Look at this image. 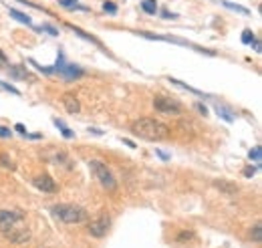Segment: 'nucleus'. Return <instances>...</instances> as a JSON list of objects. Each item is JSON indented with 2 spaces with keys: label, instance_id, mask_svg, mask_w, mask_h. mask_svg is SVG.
Returning <instances> with one entry per match:
<instances>
[{
  "label": "nucleus",
  "instance_id": "11",
  "mask_svg": "<svg viewBox=\"0 0 262 248\" xmlns=\"http://www.w3.org/2000/svg\"><path fill=\"white\" fill-rule=\"evenodd\" d=\"M63 105H65V109H67L69 113H73V115H77V113L81 111V103H79V99H77L73 93H65V95H63Z\"/></svg>",
  "mask_w": 262,
  "mask_h": 248
},
{
  "label": "nucleus",
  "instance_id": "7",
  "mask_svg": "<svg viewBox=\"0 0 262 248\" xmlns=\"http://www.w3.org/2000/svg\"><path fill=\"white\" fill-rule=\"evenodd\" d=\"M109 226H111L109 216H99L97 220H93V222L89 224V232H91V236L101 238V236H105V234L109 232Z\"/></svg>",
  "mask_w": 262,
  "mask_h": 248
},
{
  "label": "nucleus",
  "instance_id": "22",
  "mask_svg": "<svg viewBox=\"0 0 262 248\" xmlns=\"http://www.w3.org/2000/svg\"><path fill=\"white\" fill-rule=\"evenodd\" d=\"M38 30H40V32H42V30H46V32H48V34H52V36H57V34H59V30H57L55 26H48V24L38 26Z\"/></svg>",
  "mask_w": 262,
  "mask_h": 248
},
{
  "label": "nucleus",
  "instance_id": "32",
  "mask_svg": "<svg viewBox=\"0 0 262 248\" xmlns=\"http://www.w3.org/2000/svg\"><path fill=\"white\" fill-rule=\"evenodd\" d=\"M16 131H18V133H22V135L26 133V129H24V125H22V123H18V125H16Z\"/></svg>",
  "mask_w": 262,
  "mask_h": 248
},
{
  "label": "nucleus",
  "instance_id": "9",
  "mask_svg": "<svg viewBox=\"0 0 262 248\" xmlns=\"http://www.w3.org/2000/svg\"><path fill=\"white\" fill-rule=\"evenodd\" d=\"M34 186L42 192V194H52L57 190V184H55V180H52L50 176H46V174H42V176H38V178H34Z\"/></svg>",
  "mask_w": 262,
  "mask_h": 248
},
{
  "label": "nucleus",
  "instance_id": "8",
  "mask_svg": "<svg viewBox=\"0 0 262 248\" xmlns=\"http://www.w3.org/2000/svg\"><path fill=\"white\" fill-rule=\"evenodd\" d=\"M4 236H6L12 244H22V242H26V240L30 238V230H28V228H24V226L20 224V226L12 228L10 232H6Z\"/></svg>",
  "mask_w": 262,
  "mask_h": 248
},
{
  "label": "nucleus",
  "instance_id": "12",
  "mask_svg": "<svg viewBox=\"0 0 262 248\" xmlns=\"http://www.w3.org/2000/svg\"><path fill=\"white\" fill-rule=\"evenodd\" d=\"M214 188H218L222 194H226V196H234L236 192H238V186L236 184H232V182H226V180H216L214 182Z\"/></svg>",
  "mask_w": 262,
  "mask_h": 248
},
{
  "label": "nucleus",
  "instance_id": "28",
  "mask_svg": "<svg viewBox=\"0 0 262 248\" xmlns=\"http://www.w3.org/2000/svg\"><path fill=\"white\" fill-rule=\"evenodd\" d=\"M192 238V234L190 232H182L180 236H178V242H186V240H190Z\"/></svg>",
  "mask_w": 262,
  "mask_h": 248
},
{
  "label": "nucleus",
  "instance_id": "20",
  "mask_svg": "<svg viewBox=\"0 0 262 248\" xmlns=\"http://www.w3.org/2000/svg\"><path fill=\"white\" fill-rule=\"evenodd\" d=\"M254 38H256V36H254V32L246 28V30H244V34H242V42H244V44H250Z\"/></svg>",
  "mask_w": 262,
  "mask_h": 248
},
{
  "label": "nucleus",
  "instance_id": "15",
  "mask_svg": "<svg viewBox=\"0 0 262 248\" xmlns=\"http://www.w3.org/2000/svg\"><path fill=\"white\" fill-rule=\"evenodd\" d=\"M224 6L230 8V10H236V12H240V14H250L248 8H244V6H240V4H234V2H228V0H224Z\"/></svg>",
  "mask_w": 262,
  "mask_h": 248
},
{
  "label": "nucleus",
  "instance_id": "5",
  "mask_svg": "<svg viewBox=\"0 0 262 248\" xmlns=\"http://www.w3.org/2000/svg\"><path fill=\"white\" fill-rule=\"evenodd\" d=\"M153 107L157 113H164V115H180L182 113V105L176 101V99L164 97V95L153 99Z\"/></svg>",
  "mask_w": 262,
  "mask_h": 248
},
{
  "label": "nucleus",
  "instance_id": "17",
  "mask_svg": "<svg viewBox=\"0 0 262 248\" xmlns=\"http://www.w3.org/2000/svg\"><path fill=\"white\" fill-rule=\"evenodd\" d=\"M10 16H12V18H16L18 22H24V24H30V18H28L26 14H22V12H18V10H14V8H10Z\"/></svg>",
  "mask_w": 262,
  "mask_h": 248
},
{
  "label": "nucleus",
  "instance_id": "3",
  "mask_svg": "<svg viewBox=\"0 0 262 248\" xmlns=\"http://www.w3.org/2000/svg\"><path fill=\"white\" fill-rule=\"evenodd\" d=\"M89 166H91L95 178L99 180V184H101L105 190H111V192H113V190L117 188V182H115L111 170H109L107 166H105V164H101L99 160H93V162H89Z\"/></svg>",
  "mask_w": 262,
  "mask_h": 248
},
{
  "label": "nucleus",
  "instance_id": "21",
  "mask_svg": "<svg viewBox=\"0 0 262 248\" xmlns=\"http://www.w3.org/2000/svg\"><path fill=\"white\" fill-rule=\"evenodd\" d=\"M252 238H254V242H260V240H262V228H260V224H256V226L252 228Z\"/></svg>",
  "mask_w": 262,
  "mask_h": 248
},
{
  "label": "nucleus",
  "instance_id": "16",
  "mask_svg": "<svg viewBox=\"0 0 262 248\" xmlns=\"http://www.w3.org/2000/svg\"><path fill=\"white\" fill-rule=\"evenodd\" d=\"M248 158H250L252 162H260V160H262V150H260V145H254V147H252L250 154H248Z\"/></svg>",
  "mask_w": 262,
  "mask_h": 248
},
{
  "label": "nucleus",
  "instance_id": "29",
  "mask_svg": "<svg viewBox=\"0 0 262 248\" xmlns=\"http://www.w3.org/2000/svg\"><path fill=\"white\" fill-rule=\"evenodd\" d=\"M0 137H10V129L8 127H0Z\"/></svg>",
  "mask_w": 262,
  "mask_h": 248
},
{
  "label": "nucleus",
  "instance_id": "4",
  "mask_svg": "<svg viewBox=\"0 0 262 248\" xmlns=\"http://www.w3.org/2000/svg\"><path fill=\"white\" fill-rule=\"evenodd\" d=\"M24 222V212L22 210H0V232L6 234L12 228L20 226Z\"/></svg>",
  "mask_w": 262,
  "mask_h": 248
},
{
  "label": "nucleus",
  "instance_id": "31",
  "mask_svg": "<svg viewBox=\"0 0 262 248\" xmlns=\"http://www.w3.org/2000/svg\"><path fill=\"white\" fill-rule=\"evenodd\" d=\"M254 172H256V168H246V170H244V176H246V178H250Z\"/></svg>",
  "mask_w": 262,
  "mask_h": 248
},
{
  "label": "nucleus",
  "instance_id": "30",
  "mask_svg": "<svg viewBox=\"0 0 262 248\" xmlns=\"http://www.w3.org/2000/svg\"><path fill=\"white\" fill-rule=\"evenodd\" d=\"M196 109L200 111V115H208V109H206L202 103H196Z\"/></svg>",
  "mask_w": 262,
  "mask_h": 248
},
{
  "label": "nucleus",
  "instance_id": "2",
  "mask_svg": "<svg viewBox=\"0 0 262 248\" xmlns=\"http://www.w3.org/2000/svg\"><path fill=\"white\" fill-rule=\"evenodd\" d=\"M50 210H52V216L65 224H77L87 218V212L81 206H73V204H59V206H52Z\"/></svg>",
  "mask_w": 262,
  "mask_h": 248
},
{
  "label": "nucleus",
  "instance_id": "19",
  "mask_svg": "<svg viewBox=\"0 0 262 248\" xmlns=\"http://www.w3.org/2000/svg\"><path fill=\"white\" fill-rule=\"evenodd\" d=\"M216 111H218V115H222V117H224L226 121H230V123L234 121V115H230V111H228V109H224V107L216 105Z\"/></svg>",
  "mask_w": 262,
  "mask_h": 248
},
{
  "label": "nucleus",
  "instance_id": "33",
  "mask_svg": "<svg viewBox=\"0 0 262 248\" xmlns=\"http://www.w3.org/2000/svg\"><path fill=\"white\" fill-rule=\"evenodd\" d=\"M123 143H125V145H129V147H135V143H133V141H129V139H123Z\"/></svg>",
  "mask_w": 262,
  "mask_h": 248
},
{
  "label": "nucleus",
  "instance_id": "18",
  "mask_svg": "<svg viewBox=\"0 0 262 248\" xmlns=\"http://www.w3.org/2000/svg\"><path fill=\"white\" fill-rule=\"evenodd\" d=\"M55 125H57L59 129H61V133H63L65 137H69V139H71V137H75V133H73V131H71V129H69V127H67V125L63 123V121H59V119H55Z\"/></svg>",
  "mask_w": 262,
  "mask_h": 248
},
{
  "label": "nucleus",
  "instance_id": "26",
  "mask_svg": "<svg viewBox=\"0 0 262 248\" xmlns=\"http://www.w3.org/2000/svg\"><path fill=\"white\" fill-rule=\"evenodd\" d=\"M59 4L61 6H67V8H73L77 4V0H59Z\"/></svg>",
  "mask_w": 262,
  "mask_h": 248
},
{
  "label": "nucleus",
  "instance_id": "1",
  "mask_svg": "<svg viewBox=\"0 0 262 248\" xmlns=\"http://www.w3.org/2000/svg\"><path fill=\"white\" fill-rule=\"evenodd\" d=\"M131 131L143 139H149V141H162V139L170 137V127L157 119H151V117L137 119L131 125Z\"/></svg>",
  "mask_w": 262,
  "mask_h": 248
},
{
  "label": "nucleus",
  "instance_id": "24",
  "mask_svg": "<svg viewBox=\"0 0 262 248\" xmlns=\"http://www.w3.org/2000/svg\"><path fill=\"white\" fill-rule=\"evenodd\" d=\"M0 162H2V166H6V168H10V170H14V164L10 162V158H8L6 154H2V156H0Z\"/></svg>",
  "mask_w": 262,
  "mask_h": 248
},
{
  "label": "nucleus",
  "instance_id": "23",
  "mask_svg": "<svg viewBox=\"0 0 262 248\" xmlns=\"http://www.w3.org/2000/svg\"><path fill=\"white\" fill-rule=\"evenodd\" d=\"M103 10L109 12V14H115V12H117V6H115L113 2H105V4H103Z\"/></svg>",
  "mask_w": 262,
  "mask_h": 248
},
{
  "label": "nucleus",
  "instance_id": "10",
  "mask_svg": "<svg viewBox=\"0 0 262 248\" xmlns=\"http://www.w3.org/2000/svg\"><path fill=\"white\" fill-rule=\"evenodd\" d=\"M6 73H8L12 79H16V81H30V79H32L24 65H10V67L6 69Z\"/></svg>",
  "mask_w": 262,
  "mask_h": 248
},
{
  "label": "nucleus",
  "instance_id": "25",
  "mask_svg": "<svg viewBox=\"0 0 262 248\" xmlns=\"http://www.w3.org/2000/svg\"><path fill=\"white\" fill-rule=\"evenodd\" d=\"M0 87L6 89V91H10V93H14V95H18V89H14L12 85H8V83H4V81H0Z\"/></svg>",
  "mask_w": 262,
  "mask_h": 248
},
{
  "label": "nucleus",
  "instance_id": "6",
  "mask_svg": "<svg viewBox=\"0 0 262 248\" xmlns=\"http://www.w3.org/2000/svg\"><path fill=\"white\" fill-rule=\"evenodd\" d=\"M52 73H59V77H63L65 81H75V79H79V77L85 75V71L79 69L77 65L65 63V61H63V55H59V59H57V67L52 69Z\"/></svg>",
  "mask_w": 262,
  "mask_h": 248
},
{
  "label": "nucleus",
  "instance_id": "14",
  "mask_svg": "<svg viewBox=\"0 0 262 248\" xmlns=\"http://www.w3.org/2000/svg\"><path fill=\"white\" fill-rule=\"evenodd\" d=\"M168 81H170V83H174V85H178V87H182V89H186V91H190V93H194V95H198V97H206V95H204V93H200L198 89H192V87H188L186 83H182V81H178V79H172V77H170Z\"/></svg>",
  "mask_w": 262,
  "mask_h": 248
},
{
  "label": "nucleus",
  "instance_id": "27",
  "mask_svg": "<svg viewBox=\"0 0 262 248\" xmlns=\"http://www.w3.org/2000/svg\"><path fill=\"white\" fill-rule=\"evenodd\" d=\"M8 65V61H6V55L2 53V51H0V69H4Z\"/></svg>",
  "mask_w": 262,
  "mask_h": 248
},
{
  "label": "nucleus",
  "instance_id": "13",
  "mask_svg": "<svg viewBox=\"0 0 262 248\" xmlns=\"http://www.w3.org/2000/svg\"><path fill=\"white\" fill-rule=\"evenodd\" d=\"M141 10L147 14H155L157 12V2L155 0H141Z\"/></svg>",
  "mask_w": 262,
  "mask_h": 248
}]
</instances>
